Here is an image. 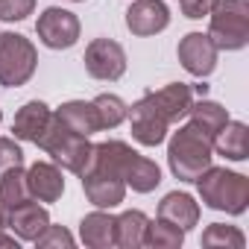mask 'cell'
Masks as SVG:
<instances>
[{
    "label": "cell",
    "instance_id": "obj_3",
    "mask_svg": "<svg viewBox=\"0 0 249 249\" xmlns=\"http://www.w3.org/2000/svg\"><path fill=\"white\" fill-rule=\"evenodd\" d=\"M199 196L208 208L226 211V214H243L249 205V179L243 173L226 170V167H208L196 179Z\"/></svg>",
    "mask_w": 249,
    "mask_h": 249
},
{
    "label": "cell",
    "instance_id": "obj_26",
    "mask_svg": "<svg viewBox=\"0 0 249 249\" xmlns=\"http://www.w3.org/2000/svg\"><path fill=\"white\" fill-rule=\"evenodd\" d=\"M202 246H226V249H243L246 246V237L240 229L234 226H226V223H211L205 231H202Z\"/></svg>",
    "mask_w": 249,
    "mask_h": 249
},
{
    "label": "cell",
    "instance_id": "obj_33",
    "mask_svg": "<svg viewBox=\"0 0 249 249\" xmlns=\"http://www.w3.org/2000/svg\"><path fill=\"white\" fill-rule=\"evenodd\" d=\"M73 3H85V0H73Z\"/></svg>",
    "mask_w": 249,
    "mask_h": 249
},
{
    "label": "cell",
    "instance_id": "obj_22",
    "mask_svg": "<svg viewBox=\"0 0 249 249\" xmlns=\"http://www.w3.org/2000/svg\"><path fill=\"white\" fill-rule=\"evenodd\" d=\"M191 123L194 126H199L205 135H217L226 123H229V111L220 106V103H214V100H199V103H191Z\"/></svg>",
    "mask_w": 249,
    "mask_h": 249
},
{
    "label": "cell",
    "instance_id": "obj_24",
    "mask_svg": "<svg viewBox=\"0 0 249 249\" xmlns=\"http://www.w3.org/2000/svg\"><path fill=\"white\" fill-rule=\"evenodd\" d=\"M185 240V231L167 220H150L147 223V231H144V246H153V249H179Z\"/></svg>",
    "mask_w": 249,
    "mask_h": 249
},
{
    "label": "cell",
    "instance_id": "obj_13",
    "mask_svg": "<svg viewBox=\"0 0 249 249\" xmlns=\"http://www.w3.org/2000/svg\"><path fill=\"white\" fill-rule=\"evenodd\" d=\"M27 185H30V196L38 202H59L65 194L62 170L50 161H36L27 170Z\"/></svg>",
    "mask_w": 249,
    "mask_h": 249
},
{
    "label": "cell",
    "instance_id": "obj_2",
    "mask_svg": "<svg viewBox=\"0 0 249 249\" xmlns=\"http://www.w3.org/2000/svg\"><path fill=\"white\" fill-rule=\"evenodd\" d=\"M214 138L205 135L199 126L188 120L185 126H179V132H173L170 144H167V164L173 170V176L179 182H196L214 159Z\"/></svg>",
    "mask_w": 249,
    "mask_h": 249
},
{
    "label": "cell",
    "instance_id": "obj_31",
    "mask_svg": "<svg viewBox=\"0 0 249 249\" xmlns=\"http://www.w3.org/2000/svg\"><path fill=\"white\" fill-rule=\"evenodd\" d=\"M0 246H6V249H18V240L12 234H0Z\"/></svg>",
    "mask_w": 249,
    "mask_h": 249
},
{
    "label": "cell",
    "instance_id": "obj_4",
    "mask_svg": "<svg viewBox=\"0 0 249 249\" xmlns=\"http://www.w3.org/2000/svg\"><path fill=\"white\" fill-rule=\"evenodd\" d=\"M59 167H65V170H71V173H82V167L88 164V159H91V141H88V135H79V132H73L68 123L62 120V117H50V123H47V129H44V135L36 141Z\"/></svg>",
    "mask_w": 249,
    "mask_h": 249
},
{
    "label": "cell",
    "instance_id": "obj_18",
    "mask_svg": "<svg viewBox=\"0 0 249 249\" xmlns=\"http://www.w3.org/2000/svg\"><path fill=\"white\" fill-rule=\"evenodd\" d=\"M79 237L91 249H108L114 243V217L106 214L103 208L94 214H85L79 223Z\"/></svg>",
    "mask_w": 249,
    "mask_h": 249
},
{
    "label": "cell",
    "instance_id": "obj_1",
    "mask_svg": "<svg viewBox=\"0 0 249 249\" xmlns=\"http://www.w3.org/2000/svg\"><path fill=\"white\" fill-rule=\"evenodd\" d=\"M132 147L123 141H103L91 147V159L82 167V191L91 205L114 208L126 196V164L132 159Z\"/></svg>",
    "mask_w": 249,
    "mask_h": 249
},
{
    "label": "cell",
    "instance_id": "obj_32",
    "mask_svg": "<svg viewBox=\"0 0 249 249\" xmlns=\"http://www.w3.org/2000/svg\"><path fill=\"white\" fill-rule=\"evenodd\" d=\"M3 226H6V208L0 205V229H3Z\"/></svg>",
    "mask_w": 249,
    "mask_h": 249
},
{
    "label": "cell",
    "instance_id": "obj_20",
    "mask_svg": "<svg viewBox=\"0 0 249 249\" xmlns=\"http://www.w3.org/2000/svg\"><path fill=\"white\" fill-rule=\"evenodd\" d=\"M147 214L132 208V211H123L120 217H114V243L123 249H138L144 246V231H147Z\"/></svg>",
    "mask_w": 249,
    "mask_h": 249
},
{
    "label": "cell",
    "instance_id": "obj_17",
    "mask_svg": "<svg viewBox=\"0 0 249 249\" xmlns=\"http://www.w3.org/2000/svg\"><path fill=\"white\" fill-rule=\"evenodd\" d=\"M159 217L167 220V223H173V226H179L182 231H188V229H194L199 223V205L194 202L191 194L173 191V194H167L159 202Z\"/></svg>",
    "mask_w": 249,
    "mask_h": 249
},
{
    "label": "cell",
    "instance_id": "obj_6",
    "mask_svg": "<svg viewBox=\"0 0 249 249\" xmlns=\"http://www.w3.org/2000/svg\"><path fill=\"white\" fill-rule=\"evenodd\" d=\"M38 68L36 44L21 33H0V85L18 88L33 79Z\"/></svg>",
    "mask_w": 249,
    "mask_h": 249
},
{
    "label": "cell",
    "instance_id": "obj_27",
    "mask_svg": "<svg viewBox=\"0 0 249 249\" xmlns=\"http://www.w3.org/2000/svg\"><path fill=\"white\" fill-rule=\"evenodd\" d=\"M36 246H41V249H56V246L71 249V246H73V234H71L65 226H47V229L36 237Z\"/></svg>",
    "mask_w": 249,
    "mask_h": 249
},
{
    "label": "cell",
    "instance_id": "obj_21",
    "mask_svg": "<svg viewBox=\"0 0 249 249\" xmlns=\"http://www.w3.org/2000/svg\"><path fill=\"white\" fill-rule=\"evenodd\" d=\"M123 179H126V188H132L138 194H150V191H156L161 185V170L147 156L132 153V159L126 164V176H123Z\"/></svg>",
    "mask_w": 249,
    "mask_h": 249
},
{
    "label": "cell",
    "instance_id": "obj_8",
    "mask_svg": "<svg viewBox=\"0 0 249 249\" xmlns=\"http://www.w3.org/2000/svg\"><path fill=\"white\" fill-rule=\"evenodd\" d=\"M36 33L41 38L44 47L50 50H68L79 41V18L68 9H59V6H50L38 15V24H36Z\"/></svg>",
    "mask_w": 249,
    "mask_h": 249
},
{
    "label": "cell",
    "instance_id": "obj_9",
    "mask_svg": "<svg viewBox=\"0 0 249 249\" xmlns=\"http://www.w3.org/2000/svg\"><path fill=\"white\" fill-rule=\"evenodd\" d=\"M217 47H214V41L205 36V33H188L182 41H179V47H176V56H179V62H182V68L191 73V76H208V73H214V68H217Z\"/></svg>",
    "mask_w": 249,
    "mask_h": 249
},
{
    "label": "cell",
    "instance_id": "obj_25",
    "mask_svg": "<svg viewBox=\"0 0 249 249\" xmlns=\"http://www.w3.org/2000/svg\"><path fill=\"white\" fill-rule=\"evenodd\" d=\"M91 103H94V108L100 114V126L103 129H114V126H120V123L126 120L129 106L123 103L117 94H97Z\"/></svg>",
    "mask_w": 249,
    "mask_h": 249
},
{
    "label": "cell",
    "instance_id": "obj_29",
    "mask_svg": "<svg viewBox=\"0 0 249 249\" xmlns=\"http://www.w3.org/2000/svg\"><path fill=\"white\" fill-rule=\"evenodd\" d=\"M9 167H24V150L12 138H0V173Z\"/></svg>",
    "mask_w": 249,
    "mask_h": 249
},
{
    "label": "cell",
    "instance_id": "obj_11",
    "mask_svg": "<svg viewBox=\"0 0 249 249\" xmlns=\"http://www.w3.org/2000/svg\"><path fill=\"white\" fill-rule=\"evenodd\" d=\"M167 27H170V9L161 0H135L126 9V30L132 36L147 38V36H156Z\"/></svg>",
    "mask_w": 249,
    "mask_h": 249
},
{
    "label": "cell",
    "instance_id": "obj_34",
    "mask_svg": "<svg viewBox=\"0 0 249 249\" xmlns=\"http://www.w3.org/2000/svg\"><path fill=\"white\" fill-rule=\"evenodd\" d=\"M0 120H3V114H0Z\"/></svg>",
    "mask_w": 249,
    "mask_h": 249
},
{
    "label": "cell",
    "instance_id": "obj_10",
    "mask_svg": "<svg viewBox=\"0 0 249 249\" xmlns=\"http://www.w3.org/2000/svg\"><path fill=\"white\" fill-rule=\"evenodd\" d=\"M126 117L132 120V138L144 147H159L167 138V126L170 123L147 103V97H141L138 103H132V108L126 111Z\"/></svg>",
    "mask_w": 249,
    "mask_h": 249
},
{
    "label": "cell",
    "instance_id": "obj_19",
    "mask_svg": "<svg viewBox=\"0 0 249 249\" xmlns=\"http://www.w3.org/2000/svg\"><path fill=\"white\" fill-rule=\"evenodd\" d=\"M56 117H62L68 126L79 135H94L100 132V114L94 108V103H85V100H71V103H62Z\"/></svg>",
    "mask_w": 249,
    "mask_h": 249
},
{
    "label": "cell",
    "instance_id": "obj_16",
    "mask_svg": "<svg viewBox=\"0 0 249 249\" xmlns=\"http://www.w3.org/2000/svg\"><path fill=\"white\" fill-rule=\"evenodd\" d=\"M214 150L229 161H246L249 159V126L240 120H229L214 135Z\"/></svg>",
    "mask_w": 249,
    "mask_h": 249
},
{
    "label": "cell",
    "instance_id": "obj_30",
    "mask_svg": "<svg viewBox=\"0 0 249 249\" xmlns=\"http://www.w3.org/2000/svg\"><path fill=\"white\" fill-rule=\"evenodd\" d=\"M182 3V15L185 18H205V15H211V9L217 6V0H179Z\"/></svg>",
    "mask_w": 249,
    "mask_h": 249
},
{
    "label": "cell",
    "instance_id": "obj_12",
    "mask_svg": "<svg viewBox=\"0 0 249 249\" xmlns=\"http://www.w3.org/2000/svg\"><path fill=\"white\" fill-rule=\"evenodd\" d=\"M147 103L167 120V123H176L179 117H185L191 111V103H194V88L185 85V82H170L159 91H147L144 94Z\"/></svg>",
    "mask_w": 249,
    "mask_h": 249
},
{
    "label": "cell",
    "instance_id": "obj_28",
    "mask_svg": "<svg viewBox=\"0 0 249 249\" xmlns=\"http://www.w3.org/2000/svg\"><path fill=\"white\" fill-rule=\"evenodd\" d=\"M36 0H0V21H24L27 15H33Z\"/></svg>",
    "mask_w": 249,
    "mask_h": 249
},
{
    "label": "cell",
    "instance_id": "obj_14",
    "mask_svg": "<svg viewBox=\"0 0 249 249\" xmlns=\"http://www.w3.org/2000/svg\"><path fill=\"white\" fill-rule=\"evenodd\" d=\"M6 226H9L21 240H36V237L50 226V214H47V208H41L38 202L27 199V202H21V205H15V208L6 211Z\"/></svg>",
    "mask_w": 249,
    "mask_h": 249
},
{
    "label": "cell",
    "instance_id": "obj_15",
    "mask_svg": "<svg viewBox=\"0 0 249 249\" xmlns=\"http://www.w3.org/2000/svg\"><path fill=\"white\" fill-rule=\"evenodd\" d=\"M50 117H53V111H50L41 100H30V103H24V106L18 108L15 120H12V132H15L18 141H30V144H36V141L44 135Z\"/></svg>",
    "mask_w": 249,
    "mask_h": 249
},
{
    "label": "cell",
    "instance_id": "obj_7",
    "mask_svg": "<svg viewBox=\"0 0 249 249\" xmlns=\"http://www.w3.org/2000/svg\"><path fill=\"white\" fill-rule=\"evenodd\" d=\"M85 71L100 82H117L126 73V53L111 38H94L85 47Z\"/></svg>",
    "mask_w": 249,
    "mask_h": 249
},
{
    "label": "cell",
    "instance_id": "obj_23",
    "mask_svg": "<svg viewBox=\"0 0 249 249\" xmlns=\"http://www.w3.org/2000/svg\"><path fill=\"white\" fill-rule=\"evenodd\" d=\"M33 199L30 196V185H27V170L21 167H9L6 173H0V205L6 211Z\"/></svg>",
    "mask_w": 249,
    "mask_h": 249
},
{
    "label": "cell",
    "instance_id": "obj_5",
    "mask_svg": "<svg viewBox=\"0 0 249 249\" xmlns=\"http://www.w3.org/2000/svg\"><path fill=\"white\" fill-rule=\"evenodd\" d=\"M208 38L217 50H243L249 41V6L246 0H217L211 9Z\"/></svg>",
    "mask_w": 249,
    "mask_h": 249
}]
</instances>
